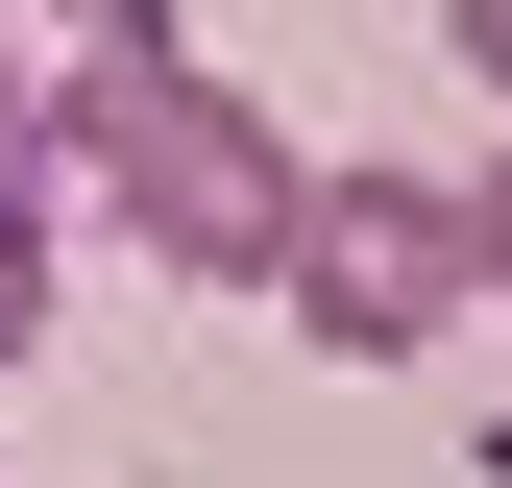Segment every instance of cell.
<instances>
[{
    "label": "cell",
    "instance_id": "5b68a950",
    "mask_svg": "<svg viewBox=\"0 0 512 488\" xmlns=\"http://www.w3.org/2000/svg\"><path fill=\"white\" fill-rule=\"evenodd\" d=\"M464 269H488V293H512V147H488V171H464Z\"/></svg>",
    "mask_w": 512,
    "mask_h": 488
},
{
    "label": "cell",
    "instance_id": "52a82bcc",
    "mask_svg": "<svg viewBox=\"0 0 512 488\" xmlns=\"http://www.w3.org/2000/svg\"><path fill=\"white\" fill-rule=\"evenodd\" d=\"M0 147H25V122H0Z\"/></svg>",
    "mask_w": 512,
    "mask_h": 488
},
{
    "label": "cell",
    "instance_id": "6da1fadb",
    "mask_svg": "<svg viewBox=\"0 0 512 488\" xmlns=\"http://www.w3.org/2000/svg\"><path fill=\"white\" fill-rule=\"evenodd\" d=\"M74 171H98V220L147 244V269H196V293H269V220H293V122L244 98V74H196V49H171V74L122 98Z\"/></svg>",
    "mask_w": 512,
    "mask_h": 488
},
{
    "label": "cell",
    "instance_id": "8992f818",
    "mask_svg": "<svg viewBox=\"0 0 512 488\" xmlns=\"http://www.w3.org/2000/svg\"><path fill=\"white\" fill-rule=\"evenodd\" d=\"M439 25H464V74H488V98H512V0H439Z\"/></svg>",
    "mask_w": 512,
    "mask_h": 488
},
{
    "label": "cell",
    "instance_id": "277c9868",
    "mask_svg": "<svg viewBox=\"0 0 512 488\" xmlns=\"http://www.w3.org/2000/svg\"><path fill=\"white\" fill-rule=\"evenodd\" d=\"M49 342V147H0V366Z\"/></svg>",
    "mask_w": 512,
    "mask_h": 488
},
{
    "label": "cell",
    "instance_id": "7a4b0ae2",
    "mask_svg": "<svg viewBox=\"0 0 512 488\" xmlns=\"http://www.w3.org/2000/svg\"><path fill=\"white\" fill-rule=\"evenodd\" d=\"M269 293H293V342H317V366H415L488 269H464V196H439V171H293Z\"/></svg>",
    "mask_w": 512,
    "mask_h": 488
},
{
    "label": "cell",
    "instance_id": "3957f363",
    "mask_svg": "<svg viewBox=\"0 0 512 488\" xmlns=\"http://www.w3.org/2000/svg\"><path fill=\"white\" fill-rule=\"evenodd\" d=\"M171 49H196L171 0H0V122H25V147H98Z\"/></svg>",
    "mask_w": 512,
    "mask_h": 488
}]
</instances>
